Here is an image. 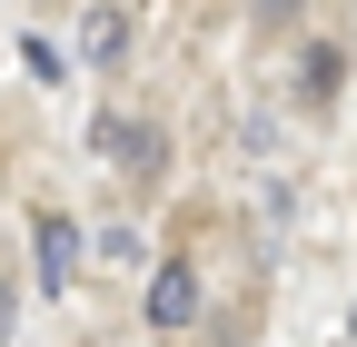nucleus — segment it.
I'll use <instances>...</instances> for the list:
<instances>
[{"mask_svg":"<svg viewBox=\"0 0 357 347\" xmlns=\"http://www.w3.org/2000/svg\"><path fill=\"white\" fill-rule=\"evenodd\" d=\"M199 318V268H189V258H169V268L149 278V327L169 337V327H189Z\"/></svg>","mask_w":357,"mask_h":347,"instance_id":"1","label":"nucleus"},{"mask_svg":"<svg viewBox=\"0 0 357 347\" xmlns=\"http://www.w3.org/2000/svg\"><path fill=\"white\" fill-rule=\"evenodd\" d=\"M40 278H50V288H79V229L60 219V208L40 219Z\"/></svg>","mask_w":357,"mask_h":347,"instance_id":"2","label":"nucleus"},{"mask_svg":"<svg viewBox=\"0 0 357 347\" xmlns=\"http://www.w3.org/2000/svg\"><path fill=\"white\" fill-rule=\"evenodd\" d=\"M79 50H89V60L109 70V60L129 50V10H89V20H79Z\"/></svg>","mask_w":357,"mask_h":347,"instance_id":"3","label":"nucleus"},{"mask_svg":"<svg viewBox=\"0 0 357 347\" xmlns=\"http://www.w3.org/2000/svg\"><path fill=\"white\" fill-rule=\"evenodd\" d=\"M337 79H347V60H337V50H307V70H298V90H307V100H328Z\"/></svg>","mask_w":357,"mask_h":347,"instance_id":"4","label":"nucleus"},{"mask_svg":"<svg viewBox=\"0 0 357 347\" xmlns=\"http://www.w3.org/2000/svg\"><path fill=\"white\" fill-rule=\"evenodd\" d=\"M0 337H10V288H0Z\"/></svg>","mask_w":357,"mask_h":347,"instance_id":"5","label":"nucleus"},{"mask_svg":"<svg viewBox=\"0 0 357 347\" xmlns=\"http://www.w3.org/2000/svg\"><path fill=\"white\" fill-rule=\"evenodd\" d=\"M347 327H357V318H347Z\"/></svg>","mask_w":357,"mask_h":347,"instance_id":"6","label":"nucleus"}]
</instances>
